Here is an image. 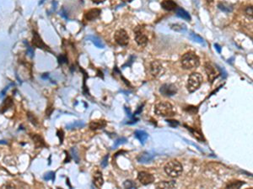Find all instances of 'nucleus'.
I'll use <instances>...</instances> for the list:
<instances>
[{
    "label": "nucleus",
    "instance_id": "obj_1",
    "mask_svg": "<svg viewBox=\"0 0 253 189\" xmlns=\"http://www.w3.org/2000/svg\"><path fill=\"white\" fill-rule=\"evenodd\" d=\"M181 66L184 69L191 70L197 67L200 64L199 57L192 51H189L182 55L181 60Z\"/></svg>",
    "mask_w": 253,
    "mask_h": 189
},
{
    "label": "nucleus",
    "instance_id": "obj_2",
    "mask_svg": "<svg viewBox=\"0 0 253 189\" xmlns=\"http://www.w3.org/2000/svg\"><path fill=\"white\" fill-rule=\"evenodd\" d=\"M155 113L162 117H172L176 114V111L169 102H160L155 104Z\"/></svg>",
    "mask_w": 253,
    "mask_h": 189
},
{
    "label": "nucleus",
    "instance_id": "obj_3",
    "mask_svg": "<svg viewBox=\"0 0 253 189\" xmlns=\"http://www.w3.org/2000/svg\"><path fill=\"white\" fill-rule=\"evenodd\" d=\"M164 169L168 176L172 178H176L180 176V175L182 173L183 167L181 163L177 161H171L164 166Z\"/></svg>",
    "mask_w": 253,
    "mask_h": 189
},
{
    "label": "nucleus",
    "instance_id": "obj_4",
    "mask_svg": "<svg viewBox=\"0 0 253 189\" xmlns=\"http://www.w3.org/2000/svg\"><path fill=\"white\" fill-rule=\"evenodd\" d=\"M203 82V77L198 72H193L189 77L188 81V90L189 93H193L200 88Z\"/></svg>",
    "mask_w": 253,
    "mask_h": 189
},
{
    "label": "nucleus",
    "instance_id": "obj_5",
    "mask_svg": "<svg viewBox=\"0 0 253 189\" xmlns=\"http://www.w3.org/2000/svg\"><path fill=\"white\" fill-rule=\"evenodd\" d=\"M164 68L163 66L159 61H153L149 64V72L153 77H159L164 73Z\"/></svg>",
    "mask_w": 253,
    "mask_h": 189
},
{
    "label": "nucleus",
    "instance_id": "obj_6",
    "mask_svg": "<svg viewBox=\"0 0 253 189\" xmlns=\"http://www.w3.org/2000/svg\"><path fill=\"white\" fill-rule=\"evenodd\" d=\"M114 39H115L116 42L117 43L118 45H120V46H127L128 42H129V36H128V33L122 29H118L115 33Z\"/></svg>",
    "mask_w": 253,
    "mask_h": 189
},
{
    "label": "nucleus",
    "instance_id": "obj_7",
    "mask_svg": "<svg viewBox=\"0 0 253 189\" xmlns=\"http://www.w3.org/2000/svg\"><path fill=\"white\" fill-rule=\"evenodd\" d=\"M160 92L162 95L166 97H171L177 93L176 86L172 83H165L163 84L160 88Z\"/></svg>",
    "mask_w": 253,
    "mask_h": 189
},
{
    "label": "nucleus",
    "instance_id": "obj_8",
    "mask_svg": "<svg viewBox=\"0 0 253 189\" xmlns=\"http://www.w3.org/2000/svg\"><path fill=\"white\" fill-rule=\"evenodd\" d=\"M205 71L207 73L208 81L210 82H213L214 79L219 76V72L217 71V68L212 63H209V62H207L205 64Z\"/></svg>",
    "mask_w": 253,
    "mask_h": 189
},
{
    "label": "nucleus",
    "instance_id": "obj_9",
    "mask_svg": "<svg viewBox=\"0 0 253 189\" xmlns=\"http://www.w3.org/2000/svg\"><path fill=\"white\" fill-rule=\"evenodd\" d=\"M134 35H135V40L138 43L139 46H144L148 43V37L145 36L144 33L142 32L141 28L138 27L134 29Z\"/></svg>",
    "mask_w": 253,
    "mask_h": 189
},
{
    "label": "nucleus",
    "instance_id": "obj_10",
    "mask_svg": "<svg viewBox=\"0 0 253 189\" xmlns=\"http://www.w3.org/2000/svg\"><path fill=\"white\" fill-rule=\"evenodd\" d=\"M138 179L143 185H148L155 181V177L147 172H140L138 175Z\"/></svg>",
    "mask_w": 253,
    "mask_h": 189
},
{
    "label": "nucleus",
    "instance_id": "obj_11",
    "mask_svg": "<svg viewBox=\"0 0 253 189\" xmlns=\"http://www.w3.org/2000/svg\"><path fill=\"white\" fill-rule=\"evenodd\" d=\"M32 44L33 46H36L37 48L42 50H49L48 49V46H46L45 43L43 42V40L42 38L40 37L39 34L36 32V31H33V39H32Z\"/></svg>",
    "mask_w": 253,
    "mask_h": 189
},
{
    "label": "nucleus",
    "instance_id": "obj_12",
    "mask_svg": "<svg viewBox=\"0 0 253 189\" xmlns=\"http://www.w3.org/2000/svg\"><path fill=\"white\" fill-rule=\"evenodd\" d=\"M101 13V10L99 9H89V11H87L85 13V19L88 21H93L95 19H97L100 14Z\"/></svg>",
    "mask_w": 253,
    "mask_h": 189
},
{
    "label": "nucleus",
    "instance_id": "obj_13",
    "mask_svg": "<svg viewBox=\"0 0 253 189\" xmlns=\"http://www.w3.org/2000/svg\"><path fill=\"white\" fill-rule=\"evenodd\" d=\"M106 126V122L104 119H98V120H93L89 123V128L92 130H101Z\"/></svg>",
    "mask_w": 253,
    "mask_h": 189
},
{
    "label": "nucleus",
    "instance_id": "obj_14",
    "mask_svg": "<svg viewBox=\"0 0 253 189\" xmlns=\"http://www.w3.org/2000/svg\"><path fill=\"white\" fill-rule=\"evenodd\" d=\"M30 137L32 139L33 142L35 144V146L36 148H42V147L46 146V143L43 140V138L40 134H31Z\"/></svg>",
    "mask_w": 253,
    "mask_h": 189
},
{
    "label": "nucleus",
    "instance_id": "obj_15",
    "mask_svg": "<svg viewBox=\"0 0 253 189\" xmlns=\"http://www.w3.org/2000/svg\"><path fill=\"white\" fill-rule=\"evenodd\" d=\"M161 7L164 10L172 11V10H175L177 8V4L173 0H163L161 2Z\"/></svg>",
    "mask_w": 253,
    "mask_h": 189
},
{
    "label": "nucleus",
    "instance_id": "obj_16",
    "mask_svg": "<svg viewBox=\"0 0 253 189\" xmlns=\"http://www.w3.org/2000/svg\"><path fill=\"white\" fill-rule=\"evenodd\" d=\"M154 157H155V155H153V154L148 153V152H144L138 156V162L140 163H148L153 160Z\"/></svg>",
    "mask_w": 253,
    "mask_h": 189
},
{
    "label": "nucleus",
    "instance_id": "obj_17",
    "mask_svg": "<svg viewBox=\"0 0 253 189\" xmlns=\"http://www.w3.org/2000/svg\"><path fill=\"white\" fill-rule=\"evenodd\" d=\"M176 13L178 17H180L181 19H183L185 20H188V21H190L191 20V17L189 15V13L186 11L185 9H183L182 8H176Z\"/></svg>",
    "mask_w": 253,
    "mask_h": 189
},
{
    "label": "nucleus",
    "instance_id": "obj_18",
    "mask_svg": "<svg viewBox=\"0 0 253 189\" xmlns=\"http://www.w3.org/2000/svg\"><path fill=\"white\" fill-rule=\"evenodd\" d=\"M12 106H13V99H12L11 97H8L3 101L2 106L0 107V112L1 113H4L5 111L8 110L10 108H11Z\"/></svg>",
    "mask_w": 253,
    "mask_h": 189
},
{
    "label": "nucleus",
    "instance_id": "obj_19",
    "mask_svg": "<svg viewBox=\"0 0 253 189\" xmlns=\"http://www.w3.org/2000/svg\"><path fill=\"white\" fill-rule=\"evenodd\" d=\"M94 184L96 187L98 188H101L103 184H104V179L102 177V174L101 172H97L95 174V176H94Z\"/></svg>",
    "mask_w": 253,
    "mask_h": 189
},
{
    "label": "nucleus",
    "instance_id": "obj_20",
    "mask_svg": "<svg viewBox=\"0 0 253 189\" xmlns=\"http://www.w3.org/2000/svg\"><path fill=\"white\" fill-rule=\"evenodd\" d=\"M176 187V183L174 181H170V182H160L156 185L157 188H174Z\"/></svg>",
    "mask_w": 253,
    "mask_h": 189
},
{
    "label": "nucleus",
    "instance_id": "obj_21",
    "mask_svg": "<svg viewBox=\"0 0 253 189\" xmlns=\"http://www.w3.org/2000/svg\"><path fill=\"white\" fill-rule=\"evenodd\" d=\"M135 136L138 138L139 141L141 142L142 144H144L146 141V140L148 139V134L144 132V131L142 130H137L135 131Z\"/></svg>",
    "mask_w": 253,
    "mask_h": 189
},
{
    "label": "nucleus",
    "instance_id": "obj_22",
    "mask_svg": "<svg viewBox=\"0 0 253 189\" xmlns=\"http://www.w3.org/2000/svg\"><path fill=\"white\" fill-rule=\"evenodd\" d=\"M85 125V124L84 121H75L72 124H68L66 128L68 130H72V129H77V128H83Z\"/></svg>",
    "mask_w": 253,
    "mask_h": 189
},
{
    "label": "nucleus",
    "instance_id": "obj_23",
    "mask_svg": "<svg viewBox=\"0 0 253 189\" xmlns=\"http://www.w3.org/2000/svg\"><path fill=\"white\" fill-rule=\"evenodd\" d=\"M88 39L90 40L95 44V46H96V47H98V48H104V44L101 42V40L99 39L98 37H96V36H90L88 37Z\"/></svg>",
    "mask_w": 253,
    "mask_h": 189
},
{
    "label": "nucleus",
    "instance_id": "obj_24",
    "mask_svg": "<svg viewBox=\"0 0 253 189\" xmlns=\"http://www.w3.org/2000/svg\"><path fill=\"white\" fill-rule=\"evenodd\" d=\"M171 29L175 30V31L182 33L187 30V27L185 25H182V24H174V25H171Z\"/></svg>",
    "mask_w": 253,
    "mask_h": 189
},
{
    "label": "nucleus",
    "instance_id": "obj_25",
    "mask_svg": "<svg viewBox=\"0 0 253 189\" xmlns=\"http://www.w3.org/2000/svg\"><path fill=\"white\" fill-rule=\"evenodd\" d=\"M190 37H191V39L193 41H195V42L200 43V44H203V43L204 42V39H203L200 36H198V35L195 34V33H191Z\"/></svg>",
    "mask_w": 253,
    "mask_h": 189
},
{
    "label": "nucleus",
    "instance_id": "obj_26",
    "mask_svg": "<svg viewBox=\"0 0 253 189\" xmlns=\"http://www.w3.org/2000/svg\"><path fill=\"white\" fill-rule=\"evenodd\" d=\"M244 184L243 182H240V181H235V182H232L230 183L229 185H227V188H239Z\"/></svg>",
    "mask_w": 253,
    "mask_h": 189
},
{
    "label": "nucleus",
    "instance_id": "obj_27",
    "mask_svg": "<svg viewBox=\"0 0 253 189\" xmlns=\"http://www.w3.org/2000/svg\"><path fill=\"white\" fill-rule=\"evenodd\" d=\"M44 180H45V181H50V180L54 181V180H55V172H49L46 173V174L44 175Z\"/></svg>",
    "mask_w": 253,
    "mask_h": 189
},
{
    "label": "nucleus",
    "instance_id": "obj_28",
    "mask_svg": "<svg viewBox=\"0 0 253 189\" xmlns=\"http://www.w3.org/2000/svg\"><path fill=\"white\" fill-rule=\"evenodd\" d=\"M123 186L126 188H135V187H137V185L132 181H130V180L125 181L123 183Z\"/></svg>",
    "mask_w": 253,
    "mask_h": 189
},
{
    "label": "nucleus",
    "instance_id": "obj_29",
    "mask_svg": "<svg viewBox=\"0 0 253 189\" xmlns=\"http://www.w3.org/2000/svg\"><path fill=\"white\" fill-rule=\"evenodd\" d=\"M126 142H127V139H126V138H120V139H118V140L116 141L115 144H114V146H113V148H117V147L119 146L120 145H123V144H125Z\"/></svg>",
    "mask_w": 253,
    "mask_h": 189
},
{
    "label": "nucleus",
    "instance_id": "obj_30",
    "mask_svg": "<svg viewBox=\"0 0 253 189\" xmlns=\"http://www.w3.org/2000/svg\"><path fill=\"white\" fill-rule=\"evenodd\" d=\"M219 8L221 10L224 11V12H230V11H231V9H230V7L225 6L223 3H219Z\"/></svg>",
    "mask_w": 253,
    "mask_h": 189
},
{
    "label": "nucleus",
    "instance_id": "obj_31",
    "mask_svg": "<svg viewBox=\"0 0 253 189\" xmlns=\"http://www.w3.org/2000/svg\"><path fill=\"white\" fill-rule=\"evenodd\" d=\"M108 158H109V155H106V156L104 157L103 161H101V166L103 167V168L106 167V166L108 165Z\"/></svg>",
    "mask_w": 253,
    "mask_h": 189
},
{
    "label": "nucleus",
    "instance_id": "obj_32",
    "mask_svg": "<svg viewBox=\"0 0 253 189\" xmlns=\"http://www.w3.org/2000/svg\"><path fill=\"white\" fill-rule=\"evenodd\" d=\"M57 136L59 138L60 144H62L63 141V137H64V135H63V131L62 130H57Z\"/></svg>",
    "mask_w": 253,
    "mask_h": 189
},
{
    "label": "nucleus",
    "instance_id": "obj_33",
    "mask_svg": "<svg viewBox=\"0 0 253 189\" xmlns=\"http://www.w3.org/2000/svg\"><path fill=\"white\" fill-rule=\"evenodd\" d=\"M28 117H29V119H30V122H31L33 124L37 125V121H36V118L34 117V115H32L30 113H28Z\"/></svg>",
    "mask_w": 253,
    "mask_h": 189
},
{
    "label": "nucleus",
    "instance_id": "obj_34",
    "mask_svg": "<svg viewBox=\"0 0 253 189\" xmlns=\"http://www.w3.org/2000/svg\"><path fill=\"white\" fill-rule=\"evenodd\" d=\"M67 57H66L65 55H61L58 56V62L59 63H61V64H63V63H65V62H67Z\"/></svg>",
    "mask_w": 253,
    "mask_h": 189
},
{
    "label": "nucleus",
    "instance_id": "obj_35",
    "mask_svg": "<svg viewBox=\"0 0 253 189\" xmlns=\"http://www.w3.org/2000/svg\"><path fill=\"white\" fill-rule=\"evenodd\" d=\"M71 152H72L73 157V158L75 159L76 162H79V157H77V150H76L75 148H72V150H71Z\"/></svg>",
    "mask_w": 253,
    "mask_h": 189
},
{
    "label": "nucleus",
    "instance_id": "obj_36",
    "mask_svg": "<svg viewBox=\"0 0 253 189\" xmlns=\"http://www.w3.org/2000/svg\"><path fill=\"white\" fill-rule=\"evenodd\" d=\"M27 54L30 57H33V55H34V50H33L32 47L27 46Z\"/></svg>",
    "mask_w": 253,
    "mask_h": 189
},
{
    "label": "nucleus",
    "instance_id": "obj_37",
    "mask_svg": "<svg viewBox=\"0 0 253 189\" xmlns=\"http://www.w3.org/2000/svg\"><path fill=\"white\" fill-rule=\"evenodd\" d=\"M247 13L248 14V15H250L251 18L252 17V8H251V6L248 7V8H247Z\"/></svg>",
    "mask_w": 253,
    "mask_h": 189
},
{
    "label": "nucleus",
    "instance_id": "obj_38",
    "mask_svg": "<svg viewBox=\"0 0 253 189\" xmlns=\"http://www.w3.org/2000/svg\"><path fill=\"white\" fill-rule=\"evenodd\" d=\"M9 88H10V86H8V87H6V88L3 89V91L1 92V93H0V98H3V96L5 95V93H6V91L9 89Z\"/></svg>",
    "mask_w": 253,
    "mask_h": 189
},
{
    "label": "nucleus",
    "instance_id": "obj_39",
    "mask_svg": "<svg viewBox=\"0 0 253 189\" xmlns=\"http://www.w3.org/2000/svg\"><path fill=\"white\" fill-rule=\"evenodd\" d=\"M214 47H215V49H216V50H217V51H218V52H219V53H220V52H221L220 46H219L218 44H214Z\"/></svg>",
    "mask_w": 253,
    "mask_h": 189
},
{
    "label": "nucleus",
    "instance_id": "obj_40",
    "mask_svg": "<svg viewBox=\"0 0 253 189\" xmlns=\"http://www.w3.org/2000/svg\"><path fill=\"white\" fill-rule=\"evenodd\" d=\"M105 0H92L93 3H96V4H99V3H101L103 2H105Z\"/></svg>",
    "mask_w": 253,
    "mask_h": 189
},
{
    "label": "nucleus",
    "instance_id": "obj_41",
    "mask_svg": "<svg viewBox=\"0 0 253 189\" xmlns=\"http://www.w3.org/2000/svg\"><path fill=\"white\" fill-rule=\"evenodd\" d=\"M0 144H3V145H6V144H8V142H7L6 140H0Z\"/></svg>",
    "mask_w": 253,
    "mask_h": 189
},
{
    "label": "nucleus",
    "instance_id": "obj_42",
    "mask_svg": "<svg viewBox=\"0 0 253 189\" xmlns=\"http://www.w3.org/2000/svg\"><path fill=\"white\" fill-rule=\"evenodd\" d=\"M42 78H46V77H48V73H45V75H42Z\"/></svg>",
    "mask_w": 253,
    "mask_h": 189
},
{
    "label": "nucleus",
    "instance_id": "obj_43",
    "mask_svg": "<svg viewBox=\"0 0 253 189\" xmlns=\"http://www.w3.org/2000/svg\"><path fill=\"white\" fill-rule=\"evenodd\" d=\"M213 1H214V0H208V2H210V3L211 2H213Z\"/></svg>",
    "mask_w": 253,
    "mask_h": 189
},
{
    "label": "nucleus",
    "instance_id": "obj_44",
    "mask_svg": "<svg viewBox=\"0 0 253 189\" xmlns=\"http://www.w3.org/2000/svg\"><path fill=\"white\" fill-rule=\"evenodd\" d=\"M122 1H124V2H128V1H131V0H122Z\"/></svg>",
    "mask_w": 253,
    "mask_h": 189
}]
</instances>
